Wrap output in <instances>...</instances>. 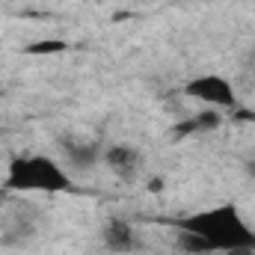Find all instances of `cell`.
<instances>
[{"instance_id":"6da1fadb","label":"cell","mask_w":255,"mask_h":255,"mask_svg":"<svg viewBox=\"0 0 255 255\" xmlns=\"http://www.w3.org/2000/svg\"><path fill=\"white\" fill-rule=\"evenodd\" d=\"M175 229L199 235L211 247V253L255 255V229L244 220V214L232 202L187 214V217L175 220Z\"/></svg>"},{"instance_id":"7a4b0ae2","label":"cell","mask_w":255,"mask_h":255,"mask_svg":"<svg viewBox=\"0 0 255 255\" xmlns=\"http://www.w3.org/2000/svg\"><path fill=\"white\" fill-rule=\"evenodd\" d=\"M3 187L12 193H71L74 181L54 157L24 151L9 160Z\"/></svg>"},{"instance_id":"3957f363","label":"cell","mask_w":255,"mask_h":255,"mask_svg":"<svg viewBox=\"0 0 255 255\" xmlns=\"http://www.w3.org/2000/svg\"><path fill=\"white\" fill-rule=\"evenodd\" d=\"M184 95L193 98V101L208 104L211 110H220V113L238 107V92H235L232 80L223 77V74H199V77H193L184 86Z\"/></svg>"},{"instance_id":"277c9868","label":"cell","mask_w":255,"mask_h":255,"mask_svg":"<svg viewBox=\"0 0 255 255\" xmlns=\"http://www.w3.org/2000/svg\"><path fill=\"white\" fill-rule=\"evenodd\" d=\"M63 157L74 172H89L104 160V148L92 139H77V136H63Z\"/></svg>"},{"instance_id":"5b68a950","label":"cell","mask_w":255,"mask_h":255,"mask_svg":"<svg viewBox=\"0 0 255 255\" xmlns=\"http://www.w3.org/2000/svg\"><path fill=\"white\" fill-rule=\"evenodd\" d=\"M101 238H104V247L116 255H128V253L136 250V232H133V226L128 220H122V217H110L104 223Z\"/></svg>"},{"instance_id":"8992f818","label":"cell","mask_w":255,"mask_h":255,"mask_svg":"<svg viewBox=\"0 0 255 255\" xmlns=\"http://www.w3.org/2000/svg\"><path fill=\"white\" fill-rule=\"evenodd\" d=\"M104 163H107V169L116 172L119 178H133V175L139 172V166H142V154H139V148L119 142V145L104 148Z\"/></svg>"},{"instance_id":"52a82bcc","label":"cell","mask_w":255,"mask_h":255,"mask_svg":"<svg viewBox=\"0 0 255 255\" xmlns=\"http://www.w3.org/2000/svg\"><path fill=\"white\" fill-rule=\"evenodd\" d=\"M217 128H223V113L205 107V110H199L196 116L184 119L181 125L175 128V133H178V136H193V133H211V130H217Z\"/></svg>"},{"instance_id":"ba28073f","label":"cell","mask_w":255,"mask_h":255,"mask_svg":"<svg viewBox=\"0 0 255 255\" xmlns=\"http://www.w3.org/2000/svg\"><path fill=\"white\" fill-rule=\"evenodd\" d=\"M178 250L187 255H211V247L193 232H178Z\"/></svg>"},{"instance_id":"9c48e42d","label":"cell","mask_w":255,"mask_h":255,"mask_svg":"<svg viewBox=\"0 0 255 255\" xmlns=\"http://www.w3.org/2000/svg\"><path fill=\"white\" fill-rule=\"evenodd\" d=\"M33 57H39V54H60V51H65L63 42H39V45H30L27 48Z\"/></svg>"},{"instance_id":"30bf717a","label":"cell","mask_w":255,"mask_h":255,"mask_svg":"<svg viewBox=\"0 0 255 255\" xmlns=\"http://www.w3.org/2000/svg\"><path fill=\"white\" fill-rule=\"evenodd\" d=\"M247 175H250V178L255 181V154L250 157V160H247Z\"/></svg>"}]
</instances>
